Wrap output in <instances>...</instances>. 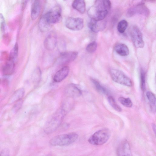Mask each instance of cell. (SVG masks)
<instances>
[{
  "instance_id": "obj_20",
  "label": "cell",
  "mask_w": 156,
  "mask_h": 156,
  "mask_svg": "<svg viewBox=\"0 0 156 156\" xmlns=\"http://www.w3.org/2000/svg\"><path fill=\"white\" fill-rule=\"evenodd\" d=\"M15 62L9 59L3 68V72L5 75H9L12 74L14 70Z\"/></svg>"
},
{
  "instance_id": "obj_26",
  "label": "cell",
  "mask_w": 156,
  "mask_h": 156,
  "mask_svg": "<svg viewBox=\"0 0 156 156\" xmlns=\"http://www.w3.org/2000/svg\"><path fill=\"white\" fill-rule=\"evenodd\" d=\"M118 101L121 104L126 107L131 108L133 106L132 102L129 98L121 97L118 98Z\"/></svg>"
},
{
  "instance_id": "obj_25",
  "label": "cell",
  "mask_w": 156,
  "mask_h": 156,
  "mask_svg": "<svg viewBox=\"0 0 156 156\" xmlns=\"http://www.w3.org/2000/svg\"><path fill=\"white\" fill-rule=\"evenodd\" d=\"M128 25L127 22L125 20H121L118 24L117 29L120 33H123L125 31Z\"/></svg>"
},
{
  "instance_id": "obj_15",
  "label": "cell",
  "mask_w": 156,
  "mask_h": 156,
  "mask_svg": "<svg viewBox=\"0 0 156 156\" xmlns=\"http://www.w3.org/2000/svg\"><path fill=\"white\" fill-rule=\"evenodd\" d=\"M69 69L68 66H64L59 70L55 74L53 80L56 82H59L64 80L68 75Z\"/></svg>"
},
{
  "instance_id": "obj_23",
  "label": "cell",
  "mask_w": 156,
  "mask_h": 156,
  "mask_svg": "<svg viewBox=\"0 0 156 156\" xmlns=\"http://www.w3.org/2000/svg\"><path fill=\"white\" fill-rule=\"evenodd\" d=\"M147 97L149 100L151 108L155 109L156 97L155 95L152 92L148 91L146 93Z\"/></svg>"
},
{
  "instance_id": "obj_31",
  "label": "cell",
  "mask_w": 156,
  "mask_h": 156,
  "mask_svg": "<svg viewBox=\"0 0 156 156\" xmlns=\"http://www.w3.org/2000/svg\"><path fill=\"white\" fill-rule=\"evenodd\" d=\"M22 105V101L20 100L14 106V110L15 111L18 110L21 107Z\"/></svg>"
},
{
  "instance_id": "obj_1",
  "label": "cell",
  "mask_w": 156,
  "mask_h": 156,
  "mask_svg": "<svg viewBox=\"0 0 156 156\" xmlns=\"http://www.w3.org/2000/svg\"><path fill=\"white\" fill-rule=\"evenodd\" d=\"M111 7L109 0H95L94 5L88 9L87 14L91 19L101 20L105 19Z\"/></svg>"
},
{
  "instance_id": "obj_32",
  "label": "cell",
  "mask_w": 156,
  "mask_h": 156,
  "mask_svg": "<svg viewBox=\"0 0 156 156\" xmlns=\"http://www.w3.org/2000/svg\"><path fill=\"white\" fill-rule=\"evenodd\" d=\"M9 151L7 149H5L3 150L1 152L0 155L7 156L9 155Z\"/></svg>"
},
{
  "instance_id": "obj_14",
  "label": "cell",
  "mask_w": 156,
  "mask_h": 156,
  "mask_svg": "<svg viewBox=\"0 0 156 156\" xmlns=\"http://www.w3.org/2000/svg\"><path fill=\"white\" fill-rule=\"evenodd\" d=\"M57 41L56 36L52 34L48 35L44 40V45L48 50H52L55 48Z\"/></svg>"
},
{
  "instance_id": "obj_34",
  "label": "cell",
  "mask_w": 156,
  "mask_h": 156,
  "mask_svg": "<svg viewBox=\"0 0 156 156\" xmlns=\"http://www.w3.org/2000/svg\"><path fill=\"white\" fill-rule=\"evenodd\" d=\"M152 126L154 132V133H155L156 127L155 124H153L152 125Z\"/></svg>"
},
{
  "instance_id": "obj_10",
  "label": "cell",
  "mask_w": 156,
  "mask_h": 156,
  "mask_svg": "<svg viewBox=\"0 0 156 156\" xmlns=\"http://www.w3.org/2000/svg\"><path fill=\"white\" fill-rule=\"evenodd\" d=\"M78 55V52L75 51L63 52L60 53L58 57L57 62L62 65L69 63L76 59Z\"/></svg>"
},
{
  "instance_id": "obj_2",
  "label": "cell",
  "mask_w": 156,
  "mask_h": 156,
  "mask_svg": "<svg viewBox=\"0 0 156 156\" xmlns=\"http://www.w3.org/2000/svg\"><path fill=\"white\" fill-rule=\"evenodd\" d=\"M66 115L65 111L62 108H59L48 120L44 130L47 133L55 130L62 121Z\"/></svg>"
},
{
  "instance_id": "obj_30",
  "label": "cell",
  "mask_w": 156,
  "mask_h": 156,
  "mask_svg": "<svg viewBox=\"0 0 156 156\" xmlns=\"http://www.w3.org/2000/svg\"><path fill=\"white\" fill-rule=\"evenodd\" d=\"M97 47V44L95 41L89 43L87 46L86 50L89 53H92L96 51Z\"/></svg>"
},
{
  "instance_id": "obj_11",
  "label": "cell",
  "mask_w": 156,
  "mask_h": 156,
  "mask_svg": "<svg viewBox=\"0 0 156 156\" xmlns=\"http://www.w3.org/2000/svg\"><path fill=\"white\" fill-rule=\"evenodd\" d=\"M104 20L96 21L91 19L88 23V27L92 31L95 33L103 31L105 29L107 25L106 21Z\"/></svg>"
},
{
  "instance_id": "obj_28",
  "label": "cell",
  "mask_w": 156,
  "mask_h": 156,
  "mask_svg": "<svg viewBox=\"0 0 156 156\" xmlns=\"http://www.w3.org/2000/svg\"><path fill=\"white\" fill-rule=\"evenodd\" d=\"M41 72L39 67L37 68L34 70L32 75V80L36 83L40 81L41 80Z\"/></svg>"
},
{
  "instance_id": "obj_16",
  "label": "cell",
  "mask_w": 156,
  "mask_h": 156,
  "mask_svg": "<svg viewBox=\"0 0 156 156\" xmlns=\"http://www.w3.org/2000/svg\"><path fill=\"white\" fill-rule=\"evenodd\" d=\"M40 9V0H34L32 4L31 12V16L32 19H36L39 15Z\"/></svg>"
},
{
  "instance_id": "obj_6",
  "label": "cell",
  "mask_w": 156,
  "mask_h": 156,
  "mask_svg": "<svg viewBox=\"0 0 156 156\" xmlns=\"http://www.w3.org/2000/svg\"><path fill=\"white\" fill-rule=\"evenodd\" d=\"M129 33L132 41L136 48H143L144 46V42L141 32L136 26H131Z\"/></svg>"
},
{
  "instance_id": "obj_7",
  "label": "cell",
  "mask_w": 156,
  "mask_h": 156,
  "mask_svg": "<svg viewBox=\"0 0 156 156\" xmlns=\"http://www.w3.org/2000/svg\"><path fill=\"white\" fill-rule=\"evenodd\" d=\"M48 23L51 24L60 22L62 20L61 9L59 6H56L44 15Z\"/></svg>"
},
{
  "instance_id": "obj_9",
  "label": "cell",
  "mask_w": 156,
  "mask_h": 156,
  "mask_svg": "<svg viewBox=\"0 0 156 156\" xmlns=\"http://www.w3.org/2000/svg\"><path fill=\"white\" fill-rule=\"evenodd\" d=\"M149 13V10L143 4H140L129 8L127 12L126 15L128 17H132L136 14L147 16Z\"/></svg>"
},
{
  "instance_id": "obj_35",
  "label": "cell",
  "mask_w": 156,
  "mask_h": 156,
  "mask_svg": "<svg viewBox=\"0 0 156 156\" xmlns=\"http://www.w3.org/2000/svg\"></svg>"
},
{
  "instance_id": "obj_3",
  "label": "cell",
  "mask_w": 156,
  "mask_h": 156,
  "mask_svg": "<svg viewBox=\"0 0 156 156\" xmlns=\"http://www.w3.org/2000/svg\"><path fill=\"white\" fill-rule=\"evenodd\" d=\"M78 138L77 134L72 132L55 136L50 140L49 144L53 146H68L76 141Z\"/></svg>"
},
{
  "instance_id": "obj_24",
  "label": "cell",
  "mask_w": 156,
  "mask_h": 156,
  "mask_svg": "<svg viewBox=\"0 0 156 156\" xmlns=\"http://www.w3.org/2000/svg\"><path fill=\"white\" fill-rule=\"evenodd\" d=\"M18 51V44L16 43L10 52L9 59L15 62L17 57Z\"/></svg>"
},
{
  "instance_id": "obj_29",
  "label": "cell",
  "mask_w": 156,
  "mask_h": 156,
  "mask_svg": "<svg viewBox=\"0 0 156 156\" xmlns=\"http://www.w3.org/2000/svg\"><path fill=\"white\" fill-rule=\"evenodd\" d=\"M140 73V87L143 91L145 89V73L142 69H141Z\"/></svg>"
},
{
  "instance_id": "obj_18",
  "label": "cell",
  "mask_w": 156,
  "mask_h": 156,
  "mask_svg": "<svg viewBox=\"0 0 156 156\" xmlns=\"http://www.w3.org/2000/svg\"><path fill=\"white\" fill-rule=\"evenodd\" d=\"M72 6L74 9L82 14L85 12L86 5L84 0H74Z\"/></svg>"
},
{
  "instance_id": "obj_27",
  "label": "cell",
  "mask_w": 156,
  "mask_h": 156,
  "mask_svg": "<svg viewBox=\"0 0 156 156\" xmlns=\"http://www.w3.org/2000/svg\"><path fill=\"white\" fill-rule=\"evenodd\" d=\"M108 100L109 104L115 110L118 112H121L122 108L117 104L115 99L112 96H108Z\"/></svg>"
},
{
  "instance_id": "obj_19",
  "label": "cell",
  "mask_w": 156,
  "mask_h": 156,
  "mask_svg": "<svg viewBox=\"0 0 156 156\" xmlns=\"http://www.w3.org/2000/svg\"><path fill=\"white\" fill-rule=\"evenodd\" d=\"M51 24L49 23L47 20L44 15L42 16L39 23V27L40 30L42 32H46L49 30Z\"/></svg>"
},
{
  "instance_id": "obj_4",
  "label": "cell",
  "mask_w": 156,
  "mask_h": 156,
  "mask_svg": "<svg viewBox=\"0 0 156 156\" xmlns=\"http://www.w3.org/2000/svg\"><path fill=\"white\" fill-rule=\"evenodd\" d=\"M111 134V132L108 129H101L94 133L89 138L88 141L92 145H102L108 140Z\"/></svg>"
},
{
  "instance_id": "obj_21",
  "label": "cell",
  "mask_w": 156,
  "mask_h": 156,
  "mask_svg": "<svg viewBox=\"0 0 156 156\" xmlns=\"http://www.w3.org/2000/svg\"><path fill=\"white\" fill-rule=\"evenodd\" d=\"M25 90L23 88H21L16 91L13 95L11 100L12 102L20 100L23 96Z\"/></svg>"
},
{
  "instance_id": "obj_22",
  "label": "cell",
  "mask_w": 156,
  "mask_h": 156,
  "mask_svg": "<svg viewBox=\"0 0 156 156\" xmlns=\"http://www.w3.org/2000/svg\"><path fill=\"white\" fill-rule=\"evenodd\" d=\"M91 81L94 84L96 89L99 93L104 94H108V92L107 90L96 80L92 79Z\"/></svg>"
},
{
  "instance_id": "obj_13",
  "label": "cell",
  "mask_w": 156,
  "mask_h": 156,
  "mask_svg": "<svg viewBox=\"0 0 156 156\" xmlns=\"http://www.w3.org/2000/svg\"><path fill=\"white\" fill-rule=\"evenodd\" d=\"M65 91L67 95L72 97H79L82 94L80 88L77 85L73 83L67 86Z\"/></svg>"
},
{
  "instance_id": "obj_5",
  "label": "cell",
  "mask_w": 156,
  "mask_h": 156,
  "mask_svg": "<svg viewBox=\"0 0 156 156\" xmlns=\"http://www.w3.org/2000/svg\"><path fill=\"white\" fill-rule=\"evenodd\" d=\"M110 74L112 79L114 82L128 87L132 86L130 79L121 71L112 69L110 70Z\"/></svg>"
},
{
  "instance_id": "obj_17",
  "label": "cell",
  "mask_w": 156,
  "mask_h": 156,
  "mask_svg": "<svg viewBox=\"0 0 156 156\" xmlns=\"http://www.w3.org/2000/svg\"><path fill=\"white\" fill-rule=\"evenodd\" d=\"M116 52L122 56H126L129 54V49L127 46L123 44H118L115 47Z\"/></svg>"
},
{
  "instance_id": "obj_33",
  "label": "cell",
  "mask_w": 156,
  "mask_h": 156,
  "mask_svg": "<svg viewBox=\"0 0 156 156\" xmlns=\"http://www.w3.org/2000/svg\"><path fill=\"white\" fill-rule=\"evenodd\" d=\"M28 0H22V8L23 9L25 7Z\"/></svg>"
},
{
  "instance_id": "obj_8",
  "label": "cell",
  "mask_w": 156,
  "mask_h": 156,
  "mask_svg": "<svg viewBox=\"0 0 156 156\" xmlns=\"http://www.w3.org/2000/svg\"><path fill=\"white\" fill-rule=\"evenodd\" d=\"M65 25L67 28L70 30H79L83 27V20L82 19L79 17H69L66 20Z\"/></svg>"
},
{
  "instance_id": "obj_12",
  "label": "cell",
  "mask_w": 156,
  "mask_h": 156,
  "mask_svg": "<svg viewBox=\"0 0 156 156\" xmlns=\"http://www.w3.org/2000/svg\"><path fill=\"white\" fill-rule=\"evenodd\" d=\"M118 156H131V152L129 145L127 141L125 140L119 144L117 150Z\"/></svg>"
}]
</instances>
